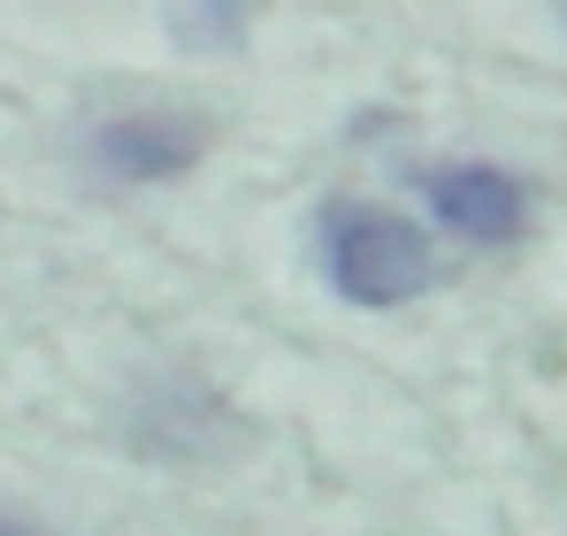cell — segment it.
Wrapping results in <instances>:
<instances>
[{"mask_svg":"<svg viewBox=\"0 0 567 536\" xmlns=\"http://www.w3.org/2000/svg\"><path fill=\"white\" fill-rule=\"evenodd\" d=\"M422 192H430L437 223H445V230H461V238H475V246H514V238H522V223H529V192L506 177V169H491V162L430 169Z\"/></svg>","mask_w":567,"mask_h":536,"instance_id":"3","label":"cell"},{"mask_svg":"<svg viewBox=\"0 0 567 536\" xmlns=\"http://www.w3.org/2000/svg\"><path fill=\"white\" fill-rule=\"evenodd\" d=\"M322 268L338 284V299L353 307H406L437 284V254L430 238L369 199H330L322 207Z\"/></svg>","mask_w":567,"mask_h":536,"instance_id":"1","label":"cell"},{"mask_svg":"<svg viewBox=\"0 0 567 536\" xmlns=\"http://www.w3.org/2000/svg\"><path fill=\"white\" fill-rule=\"evenodd\" d=\"M207 154V131L192 115H169V107H138V115H107L93 131V169L107 184H162L185 177L192 162Z\"/></svg>","mask_w":567,"mask_h":536,"instance_id":"2","label":"cell"}]
</instances>
